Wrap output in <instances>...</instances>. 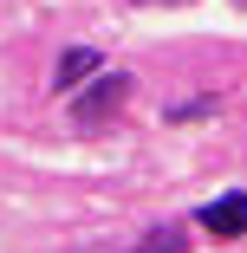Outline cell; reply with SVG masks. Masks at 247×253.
Instances as JSON below:
<instances>
[{
    "mask_svg": "<svg viewBox=\"0 0 247 253\" xmlns=\"http://www.w3.org/2000/svg\"><path fill=\"white\" fill-rule=\"evenodd\" d=\"M234 7H241V13H247V0H234Z\"/></svg>",
    "mask_w": 247,
    "mask_h": 253,
    "instance_id": "obj_7",
    "label": "cell"
},
{
    "mask_svg": "<svg viewBox=\"0 0 247 253\" xmlns=\"http://www.w3.org/2000/svg\"><path fill=\"white\" fill-rule=\"evenodd\" d=\"M195 221H202L208 234H221V240H247V195H221V201H208Z\"/></svg>",
    "mask_w": 247,
    "mask_h": 253,
    "instance_id": "obj_2",
    "label": "cell"
},
{
    "mask_svg": "<svg viewBox=\"0 0 247 253\" xmlns=\"http://www.w3.org/2000/svg\"><path fill=\"white\" fill-rule=\"evenodd\" d=\"M137 7H182V0H137Z\"/></svg>",
    "mask_w": 247,
    "mask_h": 253,
    "instance_id": "obj_6",
    "label": "cell"
},
{
    "mask_svg": "<svg viewBox=\"0 0 247 253\" xmlns=\"http://www.w3.org/2000/svg\"><path fill=\"white\" fill-rule=\"evenodd\" d=\"M111 253H189V234L169 221V227H150L137 247H111Z\"/></svg>",
    "mask_w": 247,
    "mask_h": 253,
    "instance_id": "obj_3",
    "label": "cell"
},
{
    "mask_svg": "<svg viewBox=\"0 0 247 253\" xmlns=\"http://www.w3.org/2000/svg\"><path fill=\"white\" fill-rule=\"evenodd\" d=\"M124 104H130V72H104V65H98L91 84L72 91V124L78 130H104Z\"/></svg>",
    "mask_w": 247,
    "mask_h": 253,
    "instance_id": "obj_1",
    "label": "cell"
},
{
    "mask_svg": "<svg viewBox=\"0 0 247 253\" xmlns=\"http://www.w3.org/2000/svg\"><path fill=\"white\" fill-rule=\"evenodd\" d=\"M208 111H221V97H189V104H169V124H195Z\"/></svg>",
    "mask_w": 247,
    "mask_h": 253,
    "instance_id": "obj_5",
    "label": "cell"
},
{
    "mask_svg": "<svg viewBox=\"0 0 247 253\" xmlns=\"http://www.w3.org/2000/svg\"><path fill=\"white\" fill-rule=\"evenodd\" d=\"M91 72H98V52H85V45H72V52L59 59V72H52V84H59V91H78V84H85Z\"/></svg>",
    "mask_w": 247,
    "mask_h": 253,
    "instance_id": "obj_4",
    "label": "cell"
}]
</instances>
